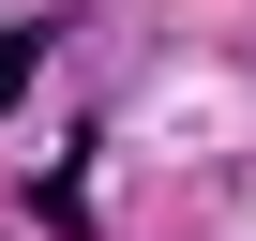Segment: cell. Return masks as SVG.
<instances>
[{"mask_svg":"<svg viewBox=\"0 0 256 241\" xmlns=\"http://www.w3.org/2000/svg\"><path fill=\"white\" fill-rule=\"evenodd\" d=\"M30 60H46V16H0V106L30 90Z\"/></svg>","mask_w":256,"mask_h":241,"instance_id":"1","label":"cell"}]
</instances>
